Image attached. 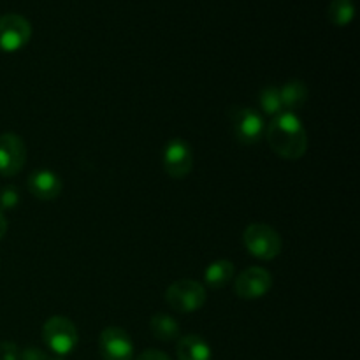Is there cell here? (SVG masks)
Instances as JSON below:
<instances>
[{"instance_id":"cell-12","label":"cell","mask_w":360,"mask_h":360,"mask_svg":"<svg viewBox=\"0 0 360 360\" xmlns=\"http://www.w3.org/2000/svg\"><path fill=\"white\" fill-rule=\"evenodd\" d=\"M176 355L178 360H211V347L199 334H188L178 340Z\"/></svg>"},{"instance_id":"cell-23","label":"cell","mask_w":360,"mask_h":360,"mask_svg":"<svg viewBox=\"0 0 360 360\" xmlns=\"http://www.w3.org/2000/svg\"><path fill=\"white\" fill-rule=\"evenodd\" d=\"M48 360H63L60 355H53V357H48Z\"/></svg>"},{"instance_id":"cell-3","label":"cell","mask_w":360,"mask_h":360,"mask_svg":"<svg viewBox=\"0 0 360 360\" xmlns=\"http://www.w3.org/2000/svg\"><path fill=\"white\" fill-rule=\"evenodd\" d=\"M243 243L246 250L260 260L276 259L283 248L280 232L267 224L248 225L243 232Z\"/></svg>"},{"instance_id":"cell-10","label":"cell","mask_w":360,"mask_h":360,"mask_svg":"<svg viewBox=\"0 0 360 360\" xmlns=\"http://www.w3.org/2000/svg\"><path fill=\"white\" fill-rule=\"evenodd\" d=\"M98 348L104 360H132L134 343L122 327H108L101 333Z\"/></svg>"},{"instance_id":"cell-14","label":"cell","mask_w":360,"mask_h":360,"mask_svg":"<svg viewBox=\"0 0 360 360\" xmlns=\"http://www.w3.org/2000/svg\"><path fill=\"white\" fill-rule=\"evenodd\" d=\"M281 102H283V111L295 112L308 102L309 90L304 81L290 79L285 86L280 88Z\"/></svg>"},{"instance_id":"cell-7","label":"cell","mask_w":360,"mask_h":360,"mask_svg":"<svg viewBox=\"0 0 360 360\" xmlns=\"http://www.w3.org/2000/svg\"><path fill=\"white\" fill-rule=\"evenodd\" d=\"M32 37V25L21 14L0 16V51L14 53L23 49Z\"/></svg>"},{"instance_id":"cell-11","label":"cell","mask_w":360,"mask_h":360,"mask_svg":"<svg viewBox=\"0 0 360 360\" xmlns=\"http://www.w3.org/2000/svg\"><path fill=\"white\" fill-rule=\"evenodd\" d=\"M28 190L34 197L41 200H53L62 193V179L56 172L49 169H39L28 176Z\"/></svg>"},{"instance_id":"cell-8","label":"cell","mask_w":360,"mask_h":360,"mask_svg":"<svg viewBox=\"0 0 360 360\" xmlns=\"http://www.w3.org/2000/svg\"><path fill=\"white\" fill-rule=\"evenodd\" d=\"M27 162V144L18 134L6 132L0 136V176L13 178Z\"/></svg>"},{"instance_id":"cell-13","label":"cell","mask_w":360,"mask_h":360,"mask_svg":"<svg viewBox=\"0 0 360 360\" xmlns=\"http://www.w3.org/2000/svg\"><path fill=\"white\" fill-rule=\"evenodd\" d=\"M236 276V266L227 259H220L211 262L210 266L204 271V281L210 288L218 290V288H224L234 280Z\"/></svg>"},{"instance_id":"cell-2","label":"cell","mask_w":360,"mask_h":360,"mask_svg":"<svg viewBox=\"0 0 360 360\" xmlns=\"http://www.w3.org/2000/svg\"><path fill=\"white\" fill-rule=\"evenodd\" d=\"M227 118L232 130V136H234V139L239 144L252 146V144L259 143L264 134H266L264 116L257 109L236 105V108L229 109Z\"/></svg>"},{"instance_id":"cell-21","label":"cell","mask_w":360,"mask_h":360,"mask_svg":"<svg viewBox=\"0 0 360 360\" xmlns=\"http://www.w3.org/2000/svg\"><path fill=\"white\" fill-rule=\"evenodd\" d=\"M136 360H171V359H169V355L164 354V352L151 348V350H144Z\"/></svg>"},{"instance_id":"cell-16","label":"cell","mask_w":360,"mask_h":360,"mask_svg":"<svg viewBox=\"0 0 360 360\" xmlns=\"http://www.w3.org/2000/svg\"><path fill=\"white\" fill-rule=\"evenodd\" d=\"M329 20L336 27H347L352 23L355 16V6L354 0H333L329 4Z\"/></svg>"},{"instance_id":"cell-4","label":"cell","mask_w":360,"mask_h":360,"mask_svg":"<svg viewBox=\"0 0 360 360\" xmlns=\"http://www.w3.org/2000/svg\"><path fill=\"white\" fill-rule=\"evenodd\" d=\"M42 340H44L46 347L56 355H67L77 347L79 341V334H77L76 326L67 316H51L44 322L42 327Z\"/></svg>"},{"instance_id":"cell-22","label":"cell","mask_w":360,"mask_h":360,"mask_svg":"<svg viewBox=\"0 0 360 360\" xmlns=\"http://www.w3.org/2000/svg\"><path fill=\"white\" fill-rule=\"evenodd\" d=\"M7 227H9V224H7V218H6V214H4L2 211H0V241H2V239H4V236H6V232H7Z\"/></svg>"},{"instance_id":"cell-15","label":"cell","mask_w":360,"mask_h":360,"mask_svg":"<svg viewBox=\"0 0 360 360\" xmlns=\"http://www.w3.org/2000/svg\"><path fill=\"white\" fill-rule=\"evenodd\" d=\"M150 330L157 340L160 341H174L179 336V323L176 319L165 313H157L150 320Z\"/></svg>"},{"instance_id":"cell-17","label":"cell","mask_w":360,"mask_h":360,"mask_svg":"<svg viewBox=\"0 0 360 360\" xmlns=\"http://www.w3.org/2000/svg\"><path fill=\"white\" fill-rule=\"evenodd\" d=\"M259 105L266 115L276 116L283 112V102H281L280 86H267L260 91Z\"/></svg>"},{"instance_id":"cell-6","label":"cell","mask_w":360,"mask_h":360,"mask_svg":"<svg viewBox=\"0 0 360 360\" xmlns=\"http://www.w3.org/2000/svg\"><path fill=\"white\" fill-rule=\"evenodd\" d=\"M162 165L169 178L183 179L193 169V150L183 137H172L162 151Z\"/></svg>"},{"instance_id":"cell-9","label":"cell","mask_w":360,"mask_h":360,"mask_svg":"<svg viewBox=\"0 0 360 360\" xmlns=\"http://www.w3.org/2000/svg\"><path fill=\"white\" fill-rule=\"evenodd\" d=\"M273 287V276L264 267H248L234 280L236 295L246 301L260 299Z\"/></svg>"},{"instance_id":"cell-5","label":"cell","mask_w":360,"mask_h":360,"mask_svg":"<svg viewBox=\"0 0 360 360\" xmlns=\"http://www.w3.org/2000/svg\"><path fill=\"white\" fill-rule=\"evenodd\" d=\"M165 301L172 309L179 313H195L206 304V288L195 280L174 281L165 290Z\"/></svg>"},{"instance_id":"cell-18","label":"cell","mask_w":360,"mask_h":360,"mask_svg":"<svg viewBox=\"0 0 360 360\" xmlns=\"http://www.w3.org/2000/svg\"><path fill=\"white\" fill-rule=\"evenodd\" d=\"M21 348L13 341H2L0 343V360H20Z\"/></svg>"},{"instance_id":"cell-20","label":"cell","mask_w":360,"mask_h":360,"mask_svg":"<svg viewBox=\"0 0 360 360\" xmlns=\"http://www.w3.org/2000/svg\"><path fill=\"white\" fill-rule=\"evenodd\" d=\"M49 355L44 354L42 350L34 347H28L25 350H21V359L20 360H48Z\"/></svg>"},{"instance_id":"cell-19","label":"cell","mask_w":360,"mask_h":360,"mask_svg":"<svg viewBox=\"0 0 360 360\" xmlns=\"http://www.w3.org/2000/svg\"><path fill=\"white\" fill-rule=\"evenodd\" d=\"M18 200H20L18 190L13 188V186H7V188H4L2 192H0V207H4V210L14 207L18 204Z\"/></svg>"},{"instance_id":"cell-1","label":"cell","mask_w":360,"mask_h":360,"mask_svg":"<svg viewBox=\"0 0 360 360\" xmlns=\"http://www.w3.org/2000/svg\"><path fill=\"white\" fill-rule=\"evenodd\" d=\"M266 136L271 150L285 160H299L308 151V134L295 112L283 111L273 116Z\"/></svg>"}]
</instances>
